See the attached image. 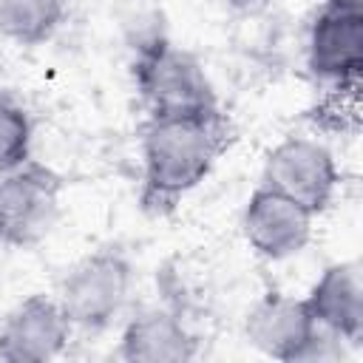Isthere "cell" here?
I'll return each instance as SVG.
<instances>
[{"mask_svg":"<svg viewBox=\"0 0 363 363\" xmlns=\"http://www.w3.org/2000/svg\"><path fill=\"white\" fill-rule=\"evenodd\" d=\"M210 3H216V6H221V9H233V11H241V9H250L255 0H210Z\"/></svg>","mask_w":363,"mask_h":363,"instance_id":"obj_14","label":"cell"},{"mask_svg":"<svg viewBox=\"0 0 363 363\" xmlns=\"http://www.w3.org/2000/svg\"><path fill=\"white\" fill-rule=\"evenodd\" d=\"M235 125L216 108L184 116H147L142 125V210L170 213L233 147Z\"/></svg>","mask_w":363,"mask_h":363,"instance_id":"obj_1","label":"cell"},{"mask_svg":"<svg viewBox=\"0 0 363 363\" xmlns=\"http://www.w3.org/2000/svg\"><path fill=\"white\" fill-rule=\"evenodd\" d=\"M26 159H31V119L17 102L0 96V173Z\"/></svg>","mask_w":363,"mask_h":363,"instance_id":"obj_13","label":"cell"},{"mask_svg":"<svg viewBox=\"0 0 363 363\" xmlns=\"http://www.w3.org/2000/svg\"><path fill=\"white\" fill-rule=\"evenodd\" d=\"M65 17V0H0V34L17 45H40Z\"/></svg>","mask_w":363,"mask_h":363,"instance_id":"obj_12","label":"cell"},{"mask_svg":"<svg viewBox=\"0 0 363 363\" xmlns=\"http://www.w3.org/2000/svg\"><path fill=\"white\" fill-rule=\"evenodd\" d=\"M244 332L250 346H255L261 354L281 363L323 357V346L329 340H337L315 323L303 298L284 295V292H267L250 309Z\"/></svg>","mask_w":363,"mask_h":363,"instance_id":"obj_6","label":"cell"},{"mask_svg":"<svg viewBox=\"0 0 363 363\" xmlns=\"http://www.w3.org/2000/svg\"><path fill=\"white\" fill-rule=\"evenodd\" d=\"M71 320L57 295L34 292L0 315V360L6 363H43L71 340Z\"/></svg>","mask_w":363,"mask_h":363,"instance_id":"obj_8","label":"cell"},{"mask_svg":"<svg viewBox=\"0 0 363 363\" xmlns=\"http://www.w3.org/2000/svg\"><path fill=\"white\" fill-rule=\"evenodd\" d=\"M315 323L340 343L357 346L363 337V272L357 261L329 264L303 295Z\"/></svg>","mask_w":363,"mask_h":363,"instance_id":"obj_10","label":"cell"},{"mask_svg":"<svg viewBox=\"0 0 363 363\" xmlns=\"http://www.w3.org/2000/svg\"><path fill=\"white\" fill-rule=\"evenodd\" d=\"M261 184L275 187L318 216L332 204L340 184V170L326 145L306 136H289L267 153Z\"/></svg>","mask_w":363,"mask_h":363,"instance_id":"obj_7","label":"cell"},{"mask_svg":"<svg viewBox=\"0 0 363 363\" xmlns=\"http://www.w3.org/2000/svg\"><path fill=\"white\" fill-rule=\"evenodd\" d=\"M133 289V264L122 250L102 247L79 258L60 281L57 301L74 329L102 332L125 309Z\"/></svg>","mask_w":363,"mask_h":363,"instance_id":"obj_3","label":"cell"},{"mask_svg":"<svg viewBox=\"0 0 363 363\" xmlns=\"http://www.w3.org/2000/svg\"><path fill=\"white\" fill-rule=\"evenodd\" d=\"M315 216L295 199L275 187L258 184L241 213V230L247 244L267 261H284L298 255L312 238Z\"/></svg>","mask_w":363,"mask_h":363,"instance_id":"obj_9","label":"cell"},{"mask_svg":"<svg viewBox=\"0 0 363 363\" xmlns=\"http://www.w3.org/2000/svg\"><path fill=\"white\" fill-rule=\"evenodd\" d=\"M60 201L62 176L37 159L0 173V244L37 247L60 221Z\"/></svg>","mask_w":363,"mask_h":363,"instance_id":"obj_4","label":"cell"},{"mask_svg":"<svg viewBox=\"0 0 363 363\" xmlns=\"http://www.w3.org/2000/svg\"><path fill=\"white\" fill-rule=\"evenodd\" d=\"M119 357L130 363H182L196 357V337L182 318L162 306L130 315L122 326Z\"/></svg>","mask_w":363,"mask_h":363,"instance_id":"obj_11","label":"cell"},{"mask_svg":"<svg viewBox=\"0 0 363 363\" xmlns=\"http://www.w3.org/2000/svg\"><path fill=\"white\" fill-rule=\"evenodd\" d=\"M133 85L147 116H184L218 108L201 62L162 34L139 43L133 57Z\"/></svg>","mask_w":363,"mask_h":363,"instance_id":"obj_2","label":"cell"},{"mask_svg":"<svg viewBox=\"0 0 363 363\" xmlns=\"http://www.w3.org/2000/svg\"><path fill=\"white\" fill-rule=\"evenodd\" d=\"M306 65L312 77L354 91L363 74V3L323 0L306 34Z\"/></svg>","mask_w":363,"mask_h":363,"instance_id":"obj_5","label":"cell"}]
</instances>
